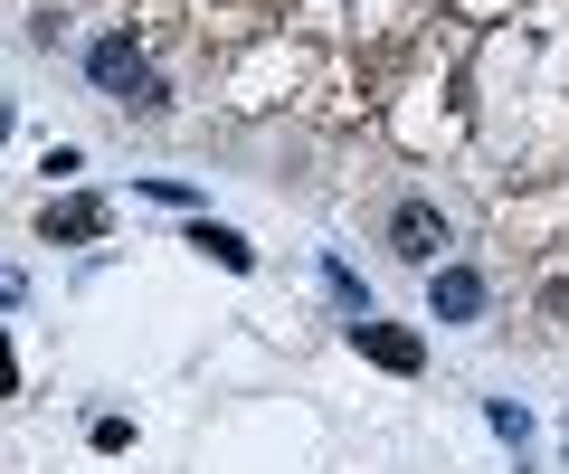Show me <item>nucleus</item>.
<instances>
[{"mask_svg": "<svg viewBox=\"0 0 569 474\" xmlns=\"http://www.w3.org/2000/svg\"><path fill=\"white\" fill-rule=\"evenodd\" d=\"M20 294H29V285H20V266H0V313L20 304Z\"/></svg>", "mask_w": 569, "mask_h": 474, "instance_id": "0eeeda50", "label": "nucleus"}, {"mask_svg": "<svg viewBox=\"0 0 569 474\" xmlns=\"http://www.w3.org/2000/svg\"><path fill=\"white\" fill-rule=\"evenodd\" d=\"M485 304H493L485 266H466V256H447V266H427V313H437V323H475Z\"/></svg>", "mask_w": 569, "mask_h": 474, "instance_id": "7ed1b4c3", "label": "nucleus"}, {"mask_svg": "<svg viewBox=\"0 0 569 474\" xmlns=\"http://www.w3.org/2000/svg\"><path fill=\"white\" fill-rule=\"evenodd\" d=\"M39 238H48V248H58V238H67V248L104 238V200H48L39 209Z\"/></svg>", "mask_w": 569, "mask_h": 474, "instance_id": "39448f33", "label": "nucleus"}, {"mask_svg": "<svg viewBox=\"0 0 569 474\" xmlns=\"http://www.w3.org/2000/svg\"><path fill=\"white\" fill-rule=\"evenodd\" d=\"M351 351H361V361H380V371H427V342L408 323H380V313H361V323H351Z\"/></svg>", "mask_w": 569, "mask_h": 474, "instance_id": "20e7f679", "label": "nucleus"}, {"mask_svg": "<svg viewBox=\"0 0 569 474\" xmlns=\"http://www.w3.org/2000/svg\"><path fill=\"white\" fill-rule=\"evenodd\" d=\"M86 77H96V95H104V104H123V114H162V104H171V95H162V77H152V58H142L123 29L86 48Z\"/></svg>", "mask_w": 569, "mask_h": 474, "instance_id": "f257e3e1", "label": "nucleus"}, {"mask_svg": "<svg viewBox=\"0 0 569 474\" xmlns=\"http://www.w3.org/2000/svg\"><path fill=\"white\" fill-rule=\"evenodd\" d=\"M447 248H456V228H447L437 200H399V209H389V256H408V266H447Z\"/></svg>", "mask_w": 569, "mask_h": 474, "instance_id": "f03ea898", "label": "nucleus"}, {"mask_svg": "<svg viewBox=\"0 0 569 474\" xmlns=\"http://www.w3.org/2000/svg\"><path fill=\"white\" fill-rule=\"evenodd\" d=\"M190 248H200V256H219V266H228V275H247V266H257V248H247L238 228H209V219H200V228H190Z\"/></svg>", "mask_w": 569, "mask_h": 474, "instance_id": "423d86ee", "label": "nucleus"}]
</instances>
